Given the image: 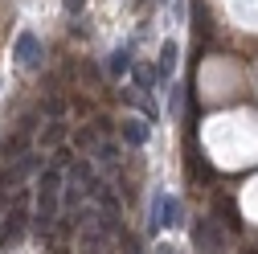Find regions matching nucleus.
Instances as JSON below:
<instances>
[{
	"mask_svg": "<svg viewBox=\"0 0 258 254\" xmlns=\"http://www.w3.org/2000/svg\"><path fill=\"white\" fill-rule=\"evenodd\" d=\"M168 111H172V115L180 111V86H172V94H168Z\"/></svg>",
	"mask_w": 258,
	"mask_h": 254,
	"instance_id": "obj_14",
	"label": "nucleus"
},
{
	"mask_svg": "<svg viewBox=\"0 0 258 254\" xmlns=\"http://www.w3.org/2000/svg\"><path fill=\"white\" fill-rule=\"evenodd\" d=\"M57 188H61V172L49 164V168L41 172V188H37V226H41V230L49 226L53 213H57Z\"/></svg>",
	"mask_w": 258,
	"mask_h": 254,
	"instance_id": "obj_1",
	"label": "nucleus"
},
{
	"mask_svg": "<svg viewBox=\"0 0 258 254\" xmlns=\"http://www.w3.org/2000/svg\"><path fill=\"white\" fill-rule=\"evenodd\" d=\"M107 70H111V78H123L127 70H132V53H127V49H115L111 61H107Z\"/></svg>",
	"mask_w": 258,
	"mask_h": 254,
	"instance_id": "obj_9",
	"label": "nucleus"
},
{
	"mask_svg": "<svg viewBox=\"0 0 258 254\" xmlns=\"http://www.w3.org/2000/svg\"><path fill=\"white\" fill-rule=\"evenodd\" d=\"M176 57H180L176 41H164V45H160V70H156V74H164V78H172V70H176Z\"/></svg>",
	"mask_w": 258,
	"mask_h": 254,
	"instance_id": "obj_8",
	"label": "nucleus"
},
{
	"mask_svg": "<svg viewBox=\"0 0 258 254\" xmlns=\"http://www.w3.org/2000/svg\"><path fill=\"white\" fill-rule=\"evenodd\" d=\"M94 156H99L103 164H115V144H99V148H94Z\"/></svg>",
	"mask_w": 258,
	"mask_h": 254,
	"instance_id": "obj_11",
	"label": "nucleus"
},
{
	"mask_svg": "<svg viewBox=\"0 0 258 254\" xmlns=\"http://www.w3.org/2000/svg\"><path fill=\"white\" fill-rule=\"evenodd\" d=\"M192 242H197L201 254H217V250H221V234L213 230V221H201L197 234H192Z\"/></svg>",
	"mask_w": 258,
	"mask_h": 254,
	"instance_id": "obj_4",
	"label": "nucleus"
},
{
	"mask_svg": "<svg viewBox=\"0 0 258 254\" xmlns=\"http://www.w3.org/2000/svg\"><path fill=\"white\" fill-rule=\"evenodd\" d=\"M148 136H152V123H148V119H127V123H123V140L132 144V148H144Z\"/></svg>",
	"mask_w": 258,
	"mask_h": 254,
	"instance_id": "obj_5",
	"label": "nucleus"
},
{
	"mask_svg": "<svg viewBox=\"0 0 258 254\" xmlns=\"http://www.w3.org/2000/svg\"><path fill=\"white\" fill-rule=\"evenodd\" d=\"M61 5H66V13H70V17H78V13L86 9V0H61Z\"/></svg>",
	"mask_w": 258,
	"mask_h": 254,
	"instance_id": "obj_13",
	"label": "nucleus"
},
{
	"mask_svg": "<svg viewBox=\"0 0 258 254\" xmlns=\"http://www.w3.org/2000/svg\"><path fill=\"white\" fill-rule=\"evenodd\" d=\"M17 61L21 66H37L41 61V41H37V33H17Z\"/></svg>",
	"mask_w": 258,
	"mask_h": 254,
	"instance_id": "obj_3",
	"label": "nucleus"
},
{
	"mask_svg": "<svg viewBox=\"0 0 258 254\" xmlns=\"http://www.w3.org/2000/svg\"><path fill=\"white\" fill-rule=\"evenodd\" d=\"M61 136H66V127H61V123H53V127H49V132H45V144H57Z\"/></svg>",
	"mask_w": 258,
	"mask_h": 254,
	"instance_id": "obj_12",
	"label": "nucleus"
},
{
	"mask_svg": "<svg viewBox=\"0 0 258 254\" xmlns=\"http://www.w3.org/2000/svg\"><path fill=\"white\" fill-rule=\"evenodd\" d=\"M132 78H136V86H140L144 94H152V90H156V78H160V74H156V66L140 61V66H132Z\"/></svg>",
	"mask_w": 258,
	"mask_h": 254,
	"instance_id": "obj_7",
	"label": "nucleus"
},
{
	"mask_svg": "<svg viewBox=\"0 0 258 254\" xmlns=\"http://www.w3.org/2000/svg\"><path fill=\"white\" fill-rule=\"evenodd\" d=\"M99 197H103V230H115L119 234V201L107 193L103 184H99Z\"/></svg>",
	"mask_w": 258,
	"mask_h": 254,
	"instance_id": "obj_6",
	"label": "nucleus"
},
{
	"mask_svg": "<svg viewBox=\"0 0 258 254\" xmlns=\"http://www.w3.org/2000/svg\"><path fill=\"white\" fill-rule=\"evenodd\" d=\"M156 254H176V250L172 246H156Z\"/></svg>",
	"mask_w": 258,
	"mask_h": 254,
	"instance_id": "obj_15",
	"label": "nucleus"
},
{
	"mask_svg": "<svg viewBox=\"0 0 258 254\" xmlns=\"http://www.w3.org/2000/svg\"><path fill=\"white\" fill-rule=\"evenodd\" d=\"M221 213H225V226H230V230H238V226H242V221H238V209H234L230 201H221Z\"/></svg>",
	"mask_w": 258,
	"mask_h": 254,
	"instance_id": "obj_10",
	"label": "nucleus"
},
{
	"mask_svg": "<svg viewBox=\"0 0 258 254\" xmlns=\"http://www.w3.org/2000/svg\"><path fill=\"white\" fill-rule=\"evenodd\" d=\"M25 221H29V213H25V197H17V201H13V213L5 217V230H0V242H17V238L25 234Z\"/></svg>",
	"mask_w": 258,
	"mask_h": 254,
	"instance_id": "obj_2",
	"label": "nucleus"
}]
</instances>
